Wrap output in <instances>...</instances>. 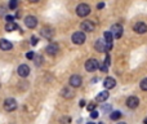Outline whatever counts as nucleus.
<instances>
[{"mask_svg": "<svg viewBox=\"0 0 147 124\" xmlns=\"http://www.w3.org/2000/svg\"><path fill=\"white\" fill-rule=\"evenodd\" d=\"M13 48V44L7 39H1L0 40V49L1 51H10Z\"/></svg>", "mask_w": 147, "mask_h": 124, "instance_id": "dca6fc26", "label": "nucleus"}, {"mask_svg": "<svg viewBox=\"0 0 147 124\" xmlns=\"http://www.w3.org/2000/svg\"><path fill=\"white\" fill-rule=\"evenodd\" d=\"M145 124H147V118H146V119H145Z\"/></svg>", "mask_w": 147, "mask_h": 124, "instance_id": "e433bc0d", "label": "nucleus"}, {"mask_svg": "<svg viewBox=\"0 0 147 124\" xmlns=\"http://www.w3.org/2000/svg\"><path fill=\"white\" fill-rule=\"evenodd\" d=\"M72 43L76 44V45H81V44L85 41V34L84 31H76V33L72 34Z\"/></svg>", "mask_w": 147, "mask_h": 124, "instance_id": "7ed1b4c3", "label": "nucleus"}, {"mask_svg": "<svg viewBox=\"0 0 147 124\" xmlns=\"http://www.w3.org/2000/svg\"><path fill=\"white\" fill-rule=\"evenodd\" d=\"M31 44H32V45H36V44H38V38H36V36H32V38H31Z\"/></svg>", "mask_w": 147, "mask_h": 124, "instance_id": "c85d7f7f", "label": "nucleus"}, {"mask_svg": "<svg viewBox=\"0 0 147 124\" xmlns=\"http://www.w3.org/2000/svg\"><path fill=\"white\" fill-rule=\"evenodd\" d=\"M8 7H9V9L14 10L16 8L18 7V0H10V1H9V5H8Z\"/></svg>", "mask_w": 147, "mask_h": 124, "instance_id": "4be33fe9", "label": "nucleus"}, {"mask_svg": "<svg viewBox=\"0 0 147 124\" xmlns=\"http://www.w3.org/2000/svg\"><path fill=\"white\" fill-rule=\"evenodd\" d=\"M103 39L107 41V43H112V39H114V34L111 31H106L103 35Z\"/></svg>", "mask_w": 147, "mask_h": 124, "instance_id": "aec40b11", "label": "nucleus"}, {"mask_svg": "<svg viewBox=\"0 0 147 124\" xmlns=\"http://www.w3.org/2000/svg\"><path fill=\"white\" fill-rule=\"evenodd\" d=\"M17 73L21 78H27L30 75V67L27 65H20L17 68Z\"/></svg>", "mask_w": 147, "mask_h": 124, "instance_id": "6e6552de", "label": "nucleus"}, {"mask_svg": "<svg viewBox=\"0 0 147 124\" xmlns=\"http://www.w3.org/2000/svg\"><path fill=\"white\" fill-rule=\"evenodd\" d=\"M90 117L93 118V119H97V118H98V111H96V110L90 111Z\"/></svg>", "mask_w": 147, "mask_h": 124, "instance_id": "cd10ccee", "label": "nucleus"}, {"mask_svg": "<svg viewBox=\"0 0 147 124\" xmlns=\"http://www.w3.org/2000/svg\"><path fill=\"white\" fill-rule=\"evenodd\" d=\"M138 105H140V100L136 96H132L127 100V106L129 107V109H137Z\"/></svg>", "mask_w": 147, "mask_h": 124, "instance_id": "ddd939ff", "label": "nucleus"}, {"mask_svg": "<svg viewBox=\"0 0 147 124\" xmlns=\"http://www.w3.org/2000/svg\"><path fill=\"white\" fill-rule=\"evenodd\" d=\"M140 87H141V89H142V91H146L147 92V78L142 79V81L140 83Z\"/></svg>", "mask_w": 147, "mask_h": 124, "instance_id": "5701e85b", "label": "nucleus"}, {"mask_svg": "<svg viewBox=\"0 0 147 124\" xmlns=\"http://www.w3.org/2000/svg\"><path fill=\"white\" fill-rule=\"evenodd\" d=\"M117 124H127V123H124V122H120V123H117Z\"/></svg>", "mask_w": 147, "mask_h": 124, "instance_id": "c9c22d12", "label": "nucleus"}, {"mask_svg": "<svg viewBox=\"0 0 147 124\" xmlns=\"http://www.w3.org/2000/svg\"><path fill=\"white\" fill-rule=\"evenodd\" d=\"M94 48L97 52H109L112 48V43H107L105 39H98L94 44Z\"/></svg>", "mask_w": 147, "mask_h": 124, "instance_id": "f257e3e1", "label": "nucleus"}, {"mask_svg": "<svg viewBox=\"0 0 147 124\" xmlns=\"http://www.w3.org/2000/svg\"><path fill=\"white\" fill-rule=\"evenodd\" d=\"M80 28L81 31H86V33H92V31H94V28H96V25H94L92 21L86 20V21H83L80 25Z\"/></svg>", "mask_w": 147, "mask_h": 124, "instance_id": "0eeeda50", "label": "nucleus"}, {"mask_svg": "<svg viewBox=\"0 0 147 124\" xmlns=\"http://www.w3.org/2000/svg\"><path fill=\"white\" fill-rule=\"evenodd\" d=\"M4 109L7 111H14L17 109V101L14 98H7L4 101Z\"/></svg>", "mask_w": 147, "mask_h": 124, "instance_id": "423d86ee", "label": "nucleus"}, {"mask_svg": "<svg viewBox=\"0 0 147 124\" xmlns=\"http://www.w3.org/2000/svg\"><path fill=\"white\" fill-rule=\"evenodd\" d=\"M34 61H35L36 66H41V65H43V57H41V56H36L35 58H34Z\"/></svg>", "mask_w": 147, "mask_h": 124, "instance_id": "b1692460", "label": "nucleus"}, {"mask_svg": "<svg viewBox=\"0 0 147 124\" xmlns=\"http://www.w3.org/2000/svg\"><path fill=\"white\" fill-rule=\"evenodd\" d=\"M99 124H103V123H99Z\"/></svg>", "mask_w": 147, "mask_h": 124, "instance_id": "4c0bfd02", "label": "nucleus"}, {"mask_svg": "<svg viewBox=\"0 0 147 124\" xmlns=\"http://www.w3.org/2000/svg\"><path fill=\"white\" fill-rule=\"evenodd\" d=\"M86 124H96V123H93V122H89V123H86Z\"/></svg>", "mask_w": 147, "mask_h": 124, "instance_id": "f704fd0d", "label": "nucleus"}, {"mask_svg": "<svg viewBox=\"0 0 147 124\" xmlns=\"http://www.w3.org/2000/svg\"><path fill=\"white\" fill-rule=\"evenodd\" d=\"M26 58H27V60H34V58H35V54H34V52H28V53L26 54Z\"/></svg>", "mask_w": 147, "mask_h": 124, "instance_id": "a878e982", "label": "nucleus"}, {"mask_svg": "<svg viewBox=\"0 0 147 124\" xmlns=\"http://www.w3.org/2000/svg\"><path fill=\"white\" fill-rule=\"evenodd\" d=\"M103 7H105V4H103V3H99V4L97 5V8H98V9H102V8H103Z\"/></svg>", "mask_w": 147, "mask_h": 124, "instance_id": "2f4dec72", "label": "nucleus"}, {"mask_svg": "<svg viewBox=\"0 0 147 124\" xmlns=\"http://www.w3.org/2000/svg\"><path fill=\"white\" fill-rule=\"evenodd\" d=\"M110 61H111V58H110V56H109V54H107V56H106V58H105V63H106L107 66H110V63H111Z\"/></svg>", "mask_w": 147, "mask_h": 124, "instance_id": "c756f323", "label": "nucleus"}, {"mask_svg": "<svg viewBox=\"0 0 147 124\" xmlns=\"http://www.w3.org/2000/svg\"><path fill=\"white\" fill-rule=\"evenodd\" d=\"M133 30H134L137 34L142 35V34L147 33V25H146L145 22H137L134 25V27H133Z\"/></svg>", "mask_w": 147, "mask_h": 124, "instance_id": "9d476101", "label": "nucleus"}, {"mask_svg": "<svg viewBox=\"0 0 147 124\" xmlns=\"http://www.w3.org/2000/svg\"><path fill=\"white\" fill-rule=\"evenodd\" d=\"M103 85L106 89H112V88H115V85H116V80H115L114 78H111V76H107V78L103 80Z\"/></svg>", "mask_w": 147, "mask_h": 124, "instance_id": "4468645a", "label": "nucleus"}, {"mask_svg": "<svg viewBox=\"0 0 147 124\" xmlns=\"http://www.w3.org/2000/svg\"><path fill=\"white\" fill-rule=\"evenodd\" d=\"M83 83V79H81L80 75H72L70 78V85L74 87V88H79Z\"/></svg>", "mask_w": 147, "mask_h": 124, "instance_id": "9b49d317", "label": "nucleus"}, {"mask_svg": "<svg viewBox=\"0 0 147 124\" xmlns=\"http://www.w3.org/2000/svg\"><path fill=\"white\" fill-rule=\"evenodd\" d=\"M58 49H59V47H58V44L57 43H49L48 45H47L45 51H47V53H48L49 56H54V54L58 52Z\"/></svg>", "mask_w": 147, "mask_h": 124, "instance_id": "f8f14e48", "label": "nucleus"}, {"mask_svg": "<svg viewBox=\"0 0 147 124\" xmlns=\"http://www.w3.org/2000/svg\"><path fill=\"white\" fill-rule=\"evenodd\" d=\"M28 1H31V3H38L39 0H28Z\"/></svg>", "mask_w": 147, "mask_h": 124, "instance_id": "72a5a7b5", "label": "nucleus"}, {"mask_svg": "<svg viewBox=\"0 0 147 124\" xmlns=\"http://www.w3.org/2000/svg\"><path fill=\"white\" fill-rule=\"evenodd\" d=\"M40 35L43 36V38H45V39H52V38H53V35H54V33H53V30H52V28L43 27V28H41V31H40Z\"/></svg>", "mask_w": 147, "mask_h": 124, "instance_id": "2eb2a0df", "label": "nucleus"}, {"mask_svg": "<svg viewBox=\"0 0 147 124\" xmlns=\"http://www.w3.org/2000/svg\"><path fill=\"white\" fill-rule=\"evenodd\" d=\"M5 18H7L8 22H13V20H14V17H13V16H7Z\"/></svg>", "mask_w": 147, "mask_h": 124, "instance_id": "7c9ffc66", "label": "nucleus"}, {"mask_svg": "<svg viewBox=\"0 0 147 124\" xmlns=\"http://www.w3.org/2000/svg\"><path fill=\"white\" fill-rule=\"evenodd\" d=\"M109 96H110V93H109V91H102V92H99L98 94H97V97H96V101L97 102H105L107 98H109Z\"/></svg>", "mask_w": 147, "mask_h": 124, "instance_id": "f3484780", "label": "nucleus"}, {"mask_svg": "<svg viewBox=\"0 0 147 124\" xmlns=\"http://www.w3.org/2000/svg\"><path fill=\"white\" fill-rule=\"evenodd\" d=\"M84 105H85V101H84V100H83V101H80V107H83Z\"/></svg>", "mask_w": 147, "mask_h": 124, "instance_id": "473e14b6", "label": "nucleus"}, {"mask_svg": "<svg viewBox=\"0 0 147 124\" xmlns=\"http://www.w3.org/2000/svg\"><path fill=\"white\" fill-rule=\"evenodd\" d=\"M61 96L65 97V98H72V97H74V93H72L71 91H70L69 88H63V89H62V92H61Z\"/></svg>", "mask_w": 147, "mask_h": 124, "instance_id": "6ab92c4d", "label": "nucleus"}, {"mask_svg": "<svg viewBox=\"0 0 147 124\" xmlns=\"http://www.w3.org/2000/svg\"><path fill=\"white\" fill-rule=\"evenodd\" d=\"M99 68H101L102 71H103V73H107V70H109V66L106 65V63H99Z\"/></svg>", "mask_w": 147, "mask_h": 124, "instance_id": "393cba45", "label": "nucleus"}, {"mask_svg": "<svg viewBox=\"0 0 147 124\" xmlns=\"http://www.w3.org/2000/svg\"><path fill=\"white\" fill-rule=\"evenodd\" d=\"M110 118H111V120H119L120 118H121V112L120 111H112L111 115H110Z\"/></svg>", "mask_w": 147, "mask_h": 124, "instance_id": "412c9836", "label": "nucleus"}, {"mask_svg": "<svg viewBox=\"0 0 147 124\" xmlns=\"http://www.w3.org/2000/svg\"><path fill=\"white\" fill-rule=\"evenodd\" d=\"M25 25L27 26L28 28H35L36 25H38V20H36V17H34V16H27V17L25 18Z\"/></svg>", "mask_w": 147, "mask_h": 124, "instance_id": "1a4fd4ad", "label": "nucleus"}, {"mask_svg": "<svg viewBox=\"0 0 147 124\" xmlns=\"http://www.w3.org/2000/svg\"><path fill=\"white\" fill-rule=\"evenodd\" d=\"M98 67H99V62L97 61L96 58H89L88 61L85 62V70L88 71V73H93V71H96Z\"/></svg>", "mask_w": 147, "mask_h": 124, "instance_id": "20e7f679", "label": "nucleus"}, {"mask_svg": "<svg viewBox=\"0 0 147 124\" xmlns=\"http://www.w3.org/2000/svg\"><path fill=\"white\" fill-rule=\"evenodd\" d=\"M123 31H124V28H123V26L120 25V23H115V25L111 26V33L114 34V38L115 39H120L123 36Z\"/></svg>", "mask_w": 147, "mask_h": 124, "instance_id": "39448f33", "label": "nucleus"}, {"mask_svg": "<svg viewBox=\"0 0 147 124\" xmlns=\"http://www.w3.org/2000/svg\"><path fill=\"white\" fill-rule=\"evenodd\" d=\"M14 30H20V26H18L17 23H14V22H8L7 25H5V31L10 33V31H14Z\"/></svg>", "mask_w": 147, "mask_h": 124, "instance_id": "a211bd4d", "label": "nucleus"}, {"mask_svg": "<svg viewBox=\"0 0 147 124\" xmlns=\"http://www.w3.org/2000/svg\"><path fill=\"white\" fill-rule=\"evenodd\" d=\"M90 13V7L88 4H79L76 7V14L79 17H86Z\"/></svg>", "mask_w": 147, "mask_h": 124, "instance_id": "f03ea898", "label": "nucleus"}, {"mask_svg": "<svg viewBox=\"0 0 147 124\" xmlns=\"http://www.w3.org/2000/svg\"><path fill=\"white\" fill-rule=\"evenodd\" d=\"M86 109H88V111H93V110H96V105H94V104H89L88 106H86Z\"/></svg>", "mask_w": 147, "mask_h": 124, "instance_id": "bb28decb", "label": "nucleus"}]
</instances>
